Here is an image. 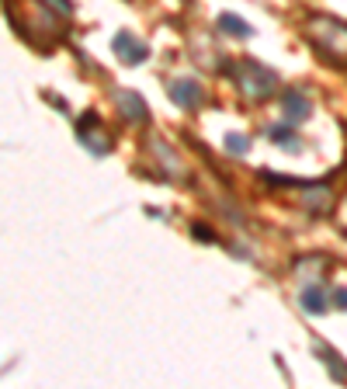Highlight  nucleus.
Wrapping results in <instances>:
<instances>
[{
    "label": "nucleus",
    "mask_w": 347,
    "mask_h": 389,
    "mask_svg": "<svg viewBox=\"0 0 347 389\" xmlns=\"http://www.w3.org/2000/svg\"><path fill=\"white\" fill-rule=\"evenodd\" d=\"M233 77H236V87H240L247 97H254V101H264V97H271L274 91H278V77H274V70L260 66V63H254V59L236 63Z\"/></svg>",
    "instance_id": "nucleus-1"
},
{
    "label": "nucleus",
    "mask_w": 347,
    "mask_h": 389,
    "mask_svg": "<svg viewBox=\"0 0 347 389\" xmlns=\"http://www.w3.org/2000/svg\"><path fill=\"white\" fill-rule=\"evenodd\" d=\"M309 35L316 38V45L323 52H347V24L334 21V17H313L309 21Z\"/></svg>",
    "instance_id": "nucleus-2"
},
{
    "label": "nucleus",
    "mask_w": 347,
    "mask_h": 389,
    "mask_svg": "<svg viewBox=\"0 0 347 389\" xmlns=\"http://www.w3.org/2000/svg\"><path fill=\"white\" fill-rule=\"evenodd\" d=\"M77 139L84 143L94 157H108V153H111V143L104 139V129H101V122H97L94 111H87L84 118L77 122Z\"/></svg>",
    "instance_id": "nucleus-3"
},
{
    "label": "nucleus",
    "mask_w": 347,
    "mask_h": 389,
    "mask_svg": "<svg viewBox=\"0 0 347 389\" xmlns=\"http://www.w3.org/2000/svg\"><path fill=\"white\" fill-rule=\"evenodd\" d=\"M111 49H115V56H118L125 66H139V63H146V56H150L146 42L136 38L132 31H118V35L111 38Z\"/></svg>",
    "instance_id": "nucleus-4"
},
{
    "label": "nucleus",
    "mask_w": 347,
    "mask_h": 389,
    "mask_svg": "<svg viewBox=\"0 0 347 389\" xmlns=\"http://www.w3.org/2000/svg\"><path fill=\"white\" fill-rule=\"evenodd\" d=\"M167 94H171V101L177 104V108H198L201 97H205V91H201L198 80L180 77V80H171V84H167Z\"/></svg>",
    "instance_id": "nucleus-5"
},
{
    "label": "nucleus",
    "mask_w": 347,
    "mask_h": 389,
    "mask_svg": "<svg viewBox=\"0 0 347 389\" xmlns=\"http://www.w3.org/2000/svg\"><path fill=\"white\" fill-rule=\"evenodd\" d=\"M299 306L309 316H323L330 309V299H327V292L320 289V285H306V289L299 292Z\"/></svg>",
    "instance_id": "nucleus-6"
},
{
    "label": "nucleus",
    "mask_w": 347,
    "mask_h": 389,
    "mask_svg": "<svg viewBox=\"0 0 347 389\" xmlns=\"http://www.w3.org/2000/svg\"><path fill=\"white\" fill-rule=\"evenodd\" d=\"M281 111H285L288 122H306L309 118V101H306L302 91H288L281 97Z\"/></svg>",
    "instance_id": "nucleus-7"
},
{
    "label": "nucleus",
    "mask_w": 347,
    "mask_h": 389,
    "mask_svg": "<svg viewBox=\"0 0 347 389\" xmlns=\"http://www.w3.org/2000/svg\"><path fill=\"white\" fill-rule=\"evenodd\" d=\"M118 104H122V115H125L129 122H146V118H150V111H146V101L136 94V91H125V94H118Z\"/></svg>",
    "instance_id": "nucleus-8"
},
{
    "label": "nucleus",
    "mask_w": 347,
    "mask_h": 389,
    "mask_svg": "<svg viewBox=\"0 0 347 389\" xmlns=\"http://www.w3.org/2000/svg\"><path fill=\"white\" fill-rule=\"evenodd\" d=\"M306 205H309V212H316V215H327V212L334 208V194H330V188L306 185Z\"/></svg>",
    "instance_id": "nucleus-9"
},
{
    "label": "nucleus",
    "mask_w": 347,
    "mask_h": 389,
    "mask_svg": "<svg viewBox=\"0 0 347 389\" xmlns=\"http://www.w3.org/2000/svg\"><path fill=\"white\" fill-rule=\"evenodd\" d=\"M219 28H222L226 35H236V38H250V35H254V28H250L240 14H233V10H222V14H219Z\"/></svg>",
    "instance_id": "nucleus-10"
},
{
    "label": "nucleus",
    "mask_w": 347,
    "mask_h": 389,
    "mask_svg": "<svg viewBox=\"0 0 347 389\" xmlns=\"http://www.w3.org/2000/svg\"><path fill=\"white\" fill-rule=\"evenodd\" d=\"M313 351H316V358L330 369V376L337 379V383H347V365H341L337 362V351H330L327 344H313Z\"/></svg>",
    "instance_id": "nucleus-11"
},
{
    "label": "nucleus",
    "mask_w": 347,
    "mask_h": 389,
    "mask_svg": "<svg viewBox=\"0 0 347 389\" xmlns=\"http://www.w3.org/2000/svg\"><path fill=\"white\" fill-rule=\"evenodd\" d=\"M267 136H271V143H274V146H281V150H292V153H299V150H302V143L295 139V132H292L288 125H274V129H267Z\"/></svg>",
    "instance_id": "nucleus-12"
},
{
    "label": "nucleus",
    "mask_w": 347,
    "mask_h": 389,
    "mask_svg": "<svg viewBox=\"0 0 347 389\" xmlns=\"http://www.w3.org/2000/svg\"><path fill=\"white\" fill-rule=\"evenodd\" d=\"M226 150H229L233 157H247L250 143H247V136H240V132H229V136H226Z\"/></svg>",
    "instance_id": "nucleus-13"
},
{
    "label": "nucleus",
    "mask_w": 347,
    "mask_h": 389,
    "mask_svg": "<svg viewBox=\"0 0 347 389\" xmlns=\"http://www.w3.org/2000/svg\"><path fill=\"white\" fill-rule=\"evenodd\" d=\"M330 299H334V309H344L347 313V289H334Z\"/></svg>",
    "instance_id": "nucleus-14"
},
{
    "label": "nucleus",
    "mask_w": 347,
    "mask_h": 389,
    "mask_svg": "<svg viewBox=\"0 0 347 389\" xmlns=\"http://www.w3.org/2000/svg\"><path fill=\"white\" fill-rule=\"evenodd\" d=\"M45 3H49V7H56L59 14H70V10H73V0H45Z\"/></svg>",
    "instance_id": "nucleus-15"
}]
</instances>
